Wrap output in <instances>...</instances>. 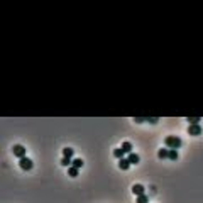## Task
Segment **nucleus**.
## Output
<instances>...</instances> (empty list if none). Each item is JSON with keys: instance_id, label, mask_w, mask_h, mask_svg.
Segmentation results:
<instances>
[{"instance_id": "obj_1", "label": "nucleus", "mask_w": 203, "mask_h": 203, "mask_svg": "<svg viewBox=\"0 0 203 203\" xmlns=\"http://www.w3.org/2000/svg\"><path fill=\"white\" fill-rule=\"evenodd\" d=\"M164 144H166V147H168V149H176L178 151V147H181V139L179 137H176V136H168L164 139Z\"/></svg>"}, {"instance_id": "obj_2", "label": "nucleus", "mask_w": 203, "mask_h": 203, "mask_svg": "<svg viewBox=\"0 0 203 203\" xmlns=\"http://www.w3.org/2000/svg\"><path fill=\"white\" fill-rule=\"evenodd\" d=\"M19 166H20V169H25V171H29V169H32V161L31 159L25 156V158H22V159H19Z\"/></svg>"}, {"instance_id": "obj_3", "label": "nucleus", "mask_w": 203, "mask_h": 203, "mask_svg": "<svg viewBox=\"0 0 203 203\" xmlns=\"http://www.w3.org/2000/svg\"><path fill=\"white\" fill-rule=\"evenodd\" d=\"M12 152H14V156H15V158H19V159L25 158V147H24V146H14Z\"/></svg>"}, {"instance_id": "obj_4", "label": "nucleus", "mask_w": 203, "mask_h": 203, "mask_svg": "<svg viewBox=\"0 0 203 203\" xmlns=\"http://www.w3.org/2000/svg\"><path fill=\"white\" fill-rule=\"evenodd\" d=\"M188 134H190V136H200V134H201V127H200V124L190 125V129H188Z\"/></svg>"}, {"instance_id": "obj_5", "label": "nucleus", "mask_w": 203, "mask_h": 203, "mask_svg": "<svg viewBox=\"0 0 203 203\" xmlns=\"http://www.w3.org/2000/svg\"><path fill=\"white\" fill-rule=\"evenodd\" d=\"M144 184H134L132 186V193L134 195H137V197H140V195H144Z\"/></svg>"}, {"instance_id": "obj_6", "label": "nucleus", "mask_w": 203, "mask_h": 203, "mask_svg": "<svg viewBox=\"0 0 203 203\" xmlns=\"http://www.w3.org/2000/svg\"><path fill=\"white\" fill-rule=\"evenodd\" d=\"M119 168H120V169H124V171H125V169H129V168H130V162H129V159H127V158L120 159V161H119Z\"/></svg>"}, {"instance_id": "obj_7", "label": "nucleus", "mask_w": 203, "mask_h": 203, "mask_svg": "<svg viewBox=\"0 0 203 203\" xmlns=\"http://www.w3.org/2000/svg\"><path fill=\"white\" fill-rule=\"evenodd\" d=\"M122 151H124V154H130V151H132V142H122Z\"/></svg>"}, {"instance_id": "obj_8", "label": "nucleus", "mask_w": 203, "mask_h": 203, "mask_svg": "<svg viewBox=\"0 0 203 203\" xmlns=\"http://www.w3.org/2000/svg\"><path fill=\"white\" fill-rule=\"evenodd\" d=\"M127 159H129V162H130V164H137V162L140 161V158H139L137 154H134V152H130V154H129V158H127Z\"/></svg>"}, {"instance_id": "obj_9", "label": "nucleus", "mask_w": 203, "mask_h": 203, "mask_svg": "<svg viewBox=\"0 0 203 203\" xmlns=\"http://www.w3.org/2000/svg\"><path fill=\"white\" fill-rule=\"evenodd\" d=\"M158 156L161 159H169V149H159L158 151Z\"/></svg>"}, {"instance_id": "obj_10", "label": "nucleus", "mask_w": 203, "mask_h": 203, "mask_svg": "<svg viewBox=\"0 0 203 203\" xmlns=\"http://www.w3.org/2000/svg\"><path fill=\"white\" fill-rule=\"evenodd\" d=\"M73 168H76V169H81V168H83V159H80V158L73 159Z\"/></svg>"}, {"instance_id": "obj_11", "label": "nucleus", "mask_w": 203, "mask_h": 203, "mask_svg": "<svg viewBox=\"0 0 203 203\" xmlns=\"http://www.w3.org/2000/svg\"><path fill=\"white\" fill-rule=\"evenodd\" d=\"M63 156H64V158H73V149H71V147H64V149H63Z\"/></svg>"}, {"instance_id": "obj_12", "label": "nucleus", "mask_w": 203, "mask_h": 203, "mask_svg": "<svg viewBox=\"0 0 203 203\" xmlns=\"http://www.w3.org/2000/svg\"><path fill=\"white\" fill-rule=\"evenodd\" d=\"M114 156L119 159V161H120V159H124L125 154H124V151H122V149H114Z\"/></svg>"}, {"instance_id": "obj_13", "label": "nucleus", "mask_w": 203, "mask_h": 203, "mask_svg": "<svg viewBox=\"0 0 203 203\" xmlns=\"http://www.w3.org/2000/svg\"><path fill=\"white\" fill-rule=\"evenodd\" d=\"M186 120H188V124H190V125H197V124H200V117H188Z\"/></svg>"}, {"instance_id": "obj_14", "label": "nucleus", "mask_w": 203, "mask_h": 203, "mask_svg": "<svg viewBox=\"0 0 203 203\" xmlns=\"http://www.w3.org/2000/svg\"><path fill=\"white\" fill-rule=\"evenodd\" d=\"M78 169H76V168H73V166H71V168H68V175H70L71 178H76V176H78Z\"/></svg>"}, {"instance_id": "obj_15", "label": "nucleus", "mask_w": 203, "mask_h": 203, "mask_svg": "<svg viewBox=\"0 0 203 203\" xmlns=\"http://www.w3.org/2000/svg\"><path fill=\"white\" fill-rule=\"evenodd\" d=\"M178 158H179V156H178V151L176 149H169V159H171V161H176Z\"/></svg>"}, {"instance_id": "obj_16", "label": "nucleus", "mask_w": 203, "mask_h": 203, "mask_svg": "<svg viewBox=\"0 0 203 203\" xmlns=\"http://www.w3.org/2000/svg\"><path fill=\"white\" fill-rule=\"evenodd\" d=\"M136 201L137 203H147V201H149V197H147V195H140V197H137Z\"/></svg>"}, {"instance_id": "obj_17", "label": "nucleus", "mask_w": 203, "mask_h": 203, "mask_svg": "<svg viewBox=\"0 0 203 203\" xmlns=\"http://www.w3.org/2000/svg\"><path fill=\"white\" fill-rule=\"evenodd\" d=\"M61 164H63V166H70V168H71V166H73V161H71L70 158H63V159H61Z\"/></svg>"}]
</instances>
